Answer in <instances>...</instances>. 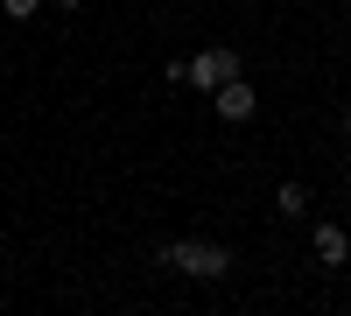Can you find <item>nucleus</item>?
Wrapping results in <instances>:
<instances>
[{"label":"nucleus","mask_w":351,"mask_h":316,"mask_svg":"<svg viewBox=\"0 0 351 316\" xmlns=\"http://www.w3.org/2000/svg\"><path fill=\"white\" fill-rule=\"evenodd\" d=\"M155 260L176 267V274H197V281H225L232 267H239V253H232L225 239H162Z\"/></svg>","instance_id":"f257e3e1"},{"label":"nucleus","mask_w":351,"mask_h":316,"mask_svg":"<svg viewBox=\"0 0 351 316\" xmlns=\"http://www.w3.org/2000/svg\"><path fill=\"white\" fill-rule=\"evenodd\" d=\"M232 77H239V49H225V42L197 49L190 64H169V84H197V92H218V84H232Z\"/></svg>","instance_id":"f03ea898"},{"label":"nucleus","mask_w":351,"mask_h":316,"mask_svg":"<svg viewBox=\"0 0 351 316\" xmlns=\"http://www.w3.org/2000/svg\"><path fill=\"white\" fill-rule=\"evenodd\" d=\"M211 99H218V120H232V127H246L253 112H260V92H253L246 77H232V84H218Z\"/></svg>","instance_id":"7ed1b4c3"},{"label":"nucleus","mask_w":351,"mask_h":316,"mask_svg":"<svg viewBox=\"0 0 351 316\" xmlns=\"http://www.w3.org/2000/svg\"><path fill=\"white\" fill-rule=\"evenodd\" d=\"M316 260H324V267H344L351 260V232H344V225H316Z\"/></svg>","instance_id":"20e7f679"},{"label":"nucleus","mask_w":351,"mask_h":316,"mask_svg":"<svg viewBox=\"0 0 351 316\" xmlns=\"http://www.w3.org/2000/svg\"><path fill=\"white\" fill-rule=\"evenodd\" d=\"M274 204H281L288 218H302V211H309V190H302V183H281V190H274Z\"/></svg>","instance_id":"39448f33"},{"label":"nucleus","mask_w":351,"mask_h":316,"mask_svg":"<svg viewBox=\"0 0 351 316\" xmlns=\"http://www.w3.org/2000/svg\"><path fill=\"white\" fill-rule=\"evenodd\" d=\"M0 8H8L14 21H28V14H36V8H43V0H0Z\"/></svg>","instance_id":"423d86ee"},{"label":"nucleus","mask_w":351,"mask_h":316,"mask_svg":"<svg viewBox=\"0 0 351 316\" xmlns=\"http://www.w3.org/2000/svg\"><path fill=\"white\" fill-rule=\"evenodd\" d=\"M344 141H351V106H344Z\"/></svg>","instance_id":"0eeeda50"},{"label":"nucleus","mask_w":351,"mask_h":316,"mask_svg":"<svg viewBox=\"0 0 351 316\" xmlns=\"http://www.w3.org/2000/svg\"><path fill=\"white\" fill-rule=\"evenodd\" d=\"M344 190H351V162H344Z\"/></svg>","instance_id":"6e6552de"},{"label":"nucleus","mask_w":351,"mask_h":316,"mask_svg":"<svg viewBox=\"0 0 351 316\" xmlns=\"http://www.w3.org/2000/svg\"><path fill=\"white\" fill-rule=\"evenodd\" d=\"M56 8H77V0H56Z\"/></svg>","instance_id":"1a4fd4ad"}]
</instances>
